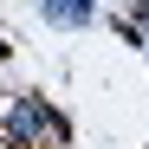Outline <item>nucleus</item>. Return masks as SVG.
<instances>
[{
    "mask_svg": "<svg viewBox=\"0 0 149 149\" xmlns=\"http://www.w3.org/2000/svg\"><path fill=\"white\" fill-rule=\"evenodd\" d=\"M45 13H52V19H91V0H52Z\"/></svg>",
    "mask_w": 149,
    "mask_h": 149,
    "instance_id": "nucleus-1",
    "label": "nucleus"
}]
</instances>
